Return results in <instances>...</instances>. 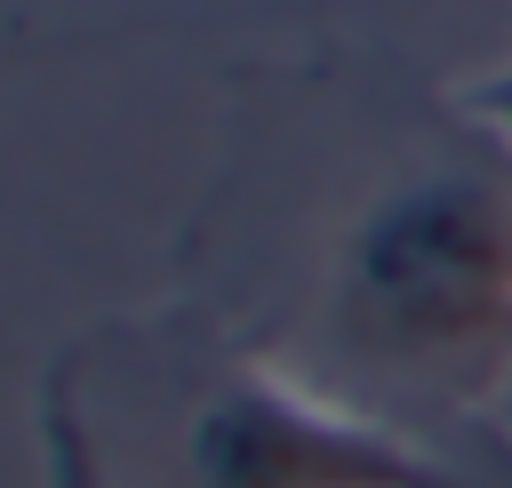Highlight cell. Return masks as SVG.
Returning <instances> with one entry per match:
<instances>
[{"label": "cell", "instance_id": "6da1fadb", "mask_svg": "<svg viewBox=\"0 0 512 488\" xmlns=\"http://www.w3.org/2000/svg\"><path fill=\"white\" fill-rule=\"evenodd\" d=\"M480 272H488V224L472 208L432 200L376 240L368 288H376V304H392V320H448L472 304Z\"/></svg>", "mask_w": 512, "mask_h": 488}]
</instances>
